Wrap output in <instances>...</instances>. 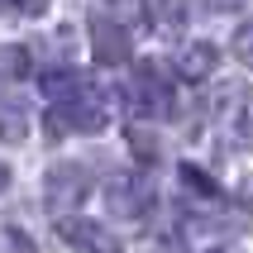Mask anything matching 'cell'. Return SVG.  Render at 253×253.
<instances>
[{
  "mask_svg": "<svg viewBox=\"0 0 253 253\" xmlns=\"http://www.w3.org/2000/svg\"><path fill=\"white\" fill-rule=\"evenodd\" d=\"M211 115L229 148H253V86L225 82L211 100Z\"/></svg>",
  "mask_w": 253,
  "mask_h": 253,
  "instance_id": "cell-1",
  "label": "cell"
},
{
  "mask_svg": "<svg viewBox=\"0 0 253 253\" xmlns=\"http://www.w3.org/2000/svg\"><path fill=\"white\" fill-rule=\"evenodd\" d=\"M86 191H91V172H86V163H57V168L48 172V182H43V201H48L53 215L77 211Z\"/></svg>",
  "mask_w": 253,
  "mask_h": 253,
  "instance_id": "cell-2",
  "label": "cell"
},
{
  "mask_svg": "<svg viewBox=\"0 0 253 253\" xmlns=\"http://www.w3.org/2000/svg\"><path fill=\"white\" fill-rule=\"evenodd\" d=\"M105 201H110V215L143 220V215H148V206H153V182H148V177H139V172H115Z\"/></svg>",
  "mask_w": 253,
  "mask_h": 253,
  "instance_id": "cell-3",
  "label": "cell"
},
{
  "mask_svg": "<svg viewBox=\"0 0 253 253\" xmlns=\"http://www.w3.org/2000/svg\"><path fill=\"white\" fill-rule=\"evenodd\" d=\"M134 91H139V105L148 115H172L177 110V105H172V86H168V72L163 67H148V62H143L139 67V82H134Z\"/></svg>",
  "mask_w": 253,
  "mask_h": 253,
  "instance_id": "cell-4",
  "label": "cell"
},
{
  "mask_svg": "<svg viewBox=\"0 0 253 253\" xmlns=\"http://www.w3.org/2000/svg\"><path fill=\"white\" fill-rule=\"evenodd\" d=\"M91 53H96L100 67H115L129 57V34L115 19H91Z\"/></svg>",
  "mask_w": 253,
  "mask_h": 253,
  "instance_id": "cell-5",
  "label": "cell"
},
{
  "mask_svg": "<svg viewBox=\"0 0 253 253\" xmlns=\"http://www.w3.org/2000/svg\"><path fill=\"white\" fill-rule=\"evenodd\" d=\"M57 229H62V239L77 244L86 253H120V239H115L110 229L91 225V220H67V215H57Z\"/></svg>",
  "mask_w": 253,
  "mask_h": 253,
  "instance_id": "cell-6",
  "label": "cell"
},
{
  "mask_svg": "<svg viewBox=\"0 0 253 253\" xmlns=\"http://www.w3.org/2000/svg\"><path fill=\"white\" fill-rule=\"evenodd\" d=\"M215 72V48L211 43H191L177 53V77L182 82H201V77H211Z\"/></svg>",
  "mask_w": 253,
  "mask_h": 253,
  "instance_id": "cell-7",
  "label": "cell"
},
{
  "mask_svg": "<svg viewBox=\"0 0 253 253\" xmlns=\"http://www.w3.org/2000/svg\"><path fill=\"white\" fill-rule=\"evenodd\" d=\"M153 24L163 34H177L186 24V0H153Z\"/></svg>",
  "mask_w": 253,
  "mask_h": 253,
  "instance_id": "cell-8",
  "label": "cell"
},
{
  "mask_svg": "<svg viewBox=\"0 0 253 253\" xmlns=\"http://www.w3.org/2000/svg\"><path fill=\"white\" fill-rule=\"evenodd\" d=\"M29 139V120L19 110H0V143H24Z\"/></svg>",
  "mask_w": 253,
  "mask_h": 253,
  "instance_id": "cell-9",
  "label": "cell"
},
{
  "mask_svg": "<svg viewBox=\"0 0 253 253\" xmlns=\"http://www.w3.org/2000/svg\"><path fill=\"white\" fill-rule=\"evenodd\" d=\"M182 186H186V191H196V196H220V186L211 182V172L191 168V163H182Z\"/></svg>",
  "mask_w": 253,
  "mask_h": 253,
  "instance_id": "cell-10",
  "label": "cell"
},
{
  "mask_svg": "<svg viewBox=\"0 0 253 253\" xmlns=\"http://www.w3.org/2000/svg\"><path fill=\"white\" fill-rule=\"evenodd\" d=\"M129 139H134L129 148H134V158H139V163H153V158H158V143L148 139V129H129Z\"/></svg>",
  "mask_w": 253,
  "mask_h": 253,
  "instance_id": "cell-11",
  "label": "cell"
},
{
  "mask_svg": "<svg viewBox=\"0 0 253 253\" xmlns=\"http://www.w3.org/2000/svg\"><path fill=\"white\" fill-rule=\"evenodd\" d=\"M0 10H5V14H24V19H34V14L48 10V0H0Z\"/></svg>",
  "mask_w": 253,
  "mask_h": 253,
  "instance_id": "cell-12",
  "label": "cell"
},
{
  "mask_svg": "<svg viewBox=\"0 0 253 253\" xmlns=\"http://www.w3.org/2000/svg\"><path fill=\"white\" fill-rule=\"evenodd\" d=\"M0 62H5V72H10V77H29V53H24V48H5V53H0Z\"/></svg>",
  "mask_w": 253,
  "mask_h": 253,
  "instance_id": "cell-13",
  "label": "cell"
},
{
  "mask_svg": "<svg viewBox=\"0 0 253 253\" xmlns=\"http://www.w3.org/2000/svg\"><path fill=\"white\" fill-rule=\"evenodd\" d=\"M234 57H239L244 67H253V24H244L239 34H234Z\"/></svg>",
  "mask_w": 253,
  "mask_h": 253,
  "instance_id": "cell-14",
  "label": "cell"
},
{
  "mask_svg": "<svg viewBox=\"0 0 253 253\" xmlns=\"http://www.w3.org/2000/svg\"><path fill=\"white\" fill-rule=\"evenodd\" d=\"M206 5H211V10H244L249 0H206Z\"/></svg>",
  "mask_w": 253,
  "mask_h": 253,
  "instance_id": "cell-15",
  "label": "cell"
},
{
  "mask_svg": "<svg viewBox=\"0 0 253 253\" xmlns=\"http://www.w3.org/2000/svg\"><path fill=\"white\" fill-rule=\"evenodd\" d=\"M5 186H10V168H5V163H0V191H5Z\"/></svg>",
  "mask_w": 253,
  "mask_h": 253,
  "instance_id": "cell-16",
  "label": "cell"
},
{
  "mask_svg": "<svg viewBox=\"0 0 253 253\" xmlns=\"http://www.w3.org/2000/svg\"><path fill=\"white\" fill-rule=\"evenodd\" d=\"M211 253H229V249H211Z\"/></svg>",
  "mask_w": 253,
  "mask_h": 253,
  "instance_id": "cell-17",
  "label": "cell"
}]
</instances>
